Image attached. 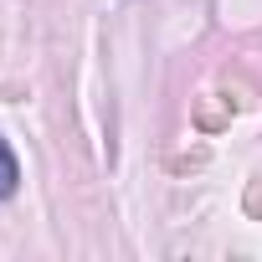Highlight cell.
<instances>
[{"label": "cell", "mask_w": 262, "mask_h": 262, "mask_svg": "<svg viewBox=\"0 0 262 262\" xmlns=\"http://www.w3.org/2000/svg\"><path fill=\"white\" fill-rule=\"evenodd\" d=\"M16 185H21V160H16V149L6 139H0V201L16 195Z\"/></svg>", "instance_id": "obj_1"}]
</instances>
